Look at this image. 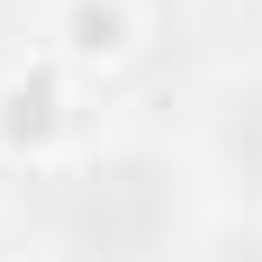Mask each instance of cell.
I'll return each mask as SVG.
<instances>
[{"label": "cell", "instance_id": "3", "mask_svg": "<svg viewBox=\"0 0 262 262\" xmlns=\"http://www.w3.org/2000/svg\"><path fill=\"white\" fill-rule=\"evenodd\" d=\"M217 262H262V235H253V244H235V253H217Z\"/></svg>", "mask_w": 262, "mask_h": 262}, {"label": "cell", "instance_id": "2", "mask_svg": "<svg viewBox=\"0 0 262 262\" xmlns=\"http://www.w3.org/2000/svg\"><path fill=\"white\" fill-rule=\"evenodd\" d=\"M217 154H226V172H235L244 190H262V81L217 108Z\"/></svg>", "mask_w": 262, "mask_h": 262}, {"label": "cell", "instance_id": "1", "mask_svg": "<svg viewBox=\"0 0 262 262\" xmlns=\"http://www.w3.org/2000/svg\"><path fill=\"white\" fill-rule=\"evenodd\" d=\"M181 226V190L154 154H108L63 190V244L81 262H154Z\"/></svg>", "mask_w": 262, "mask_h": 262}]
</instances>
